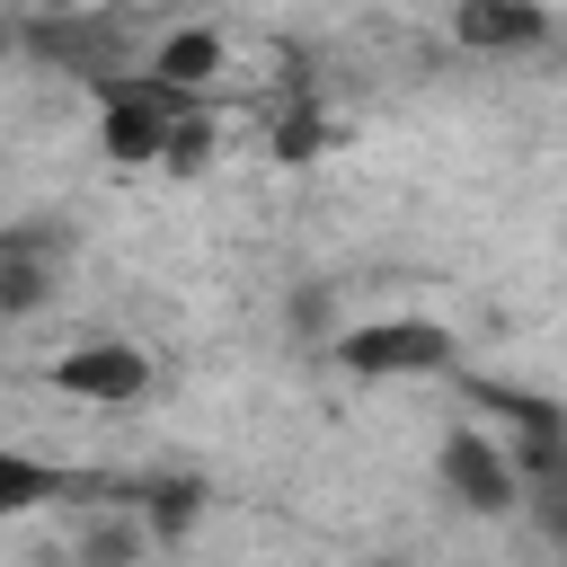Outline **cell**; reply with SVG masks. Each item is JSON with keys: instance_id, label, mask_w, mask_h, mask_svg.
I'll use <instances>...</instances> for the list:
<instances>
[{"instance_id": "1", "label": "cell", "mask_w": 567, "mask_h": 567, "mask_svg": "<svg viewBox=\"0 0 567 567\" xmlns=\"http://www.w3.org/2000/svg\"><path fill=\"white\" fill-rule=\"evenodd\" d=\"M97 133H106L115 159H168L177 142H195V89L133 62L115 80H97Z\"/></svg>"}, {"instance_id": "2", "label": "cell", "mask_w": 567, "mask_h": 567, "mask_svg": "<svg viewBox=\"0 0 567 567\" xmlns=\"http://www.w3.org/2000/svg\"><path fill=\"white\" fill-rule=\"evenodd\" d=\"M434 478L470 505V514H514L523 505V470H514V443L496 425H452L443 452H434Z\"/></svg>"}, {"instance_id": "3", "label": "cell", "mask_w": 567, "mask_h": 567, "mask_svg": "<svg viewBox=\"0 0 567 567\" xmlns=\"http://www.w3.org/2000/svg\"><path fill=\"white\" fill-rule=\"evenodd\" d=\"M337 354H346V372H434L452 354V337L434 319H363V328H346Z\"/></svg>"}, {"instance_id": "4", "label": "cell", "mask_w": 567, "mask_h": 567, "mask_svg": "<svg viewBox=\"0 0 567 567\" xmlns=\"http://www.w3.org/2000/svg\"><path fill=\"white\" fill-rule=\"evenodd\" d=\"M53 390L97 399V408H124V399H142V390H151V354H142V346H124V337L71 346V354L53 363Z\"/></svg>"}, {"instance_id": "5", "label": "cell", "mask_w": 567, "mask_h": 567, "mask_svg": "<svg viewBox=\"0 0 567 567\" xmlns=\"http://www.w3.org/2000/svg\"><path fill=\"white\" fill-rule=\"evenodd\" d=\"M44 301H53V239L0 230V319H27Z\"/></svg>"}, {"instance_id": "6", "label": "cell", "mask_w": 567, "mask_h": 567, "mask_svg": "<svg viewBox=\"0 0 567 567\" xmlns=\"http://www.w3.org/2000/svg\"><path fill=\"white\" fill-rule=\"evenodd\" d=\"M62 487H71V470H62V461H35L27 443H0V523H9V514L53 505Z\"/></svg>"}, {"instance_id": "7", "label": "cell", "mask_w": 567, "mask_h": 567, "mask_svg": "<svg viewBox=\"0 0 567 567\" xmlns=\"http://www.w3.org/2000/svg\"><path fill=\"white\" fill-rule=\"evenodd\" d=\"M452 27H461V44H478V53H523V44H549V18H540V9H461Z\"/></svg>"}]
</instances>
